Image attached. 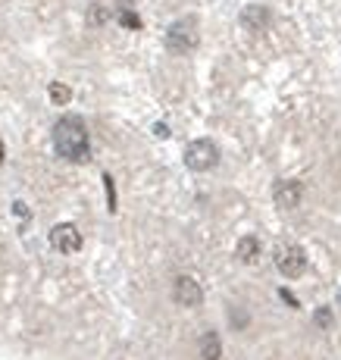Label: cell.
I'll list each match as a JSON object with an SVG mask.
<instances>
[{"label": "cell", "mask_w": 341, "mask_h": 360, "mask_svg": "<svg viewBox=\"0 0 341 360\" xmlns=\"http://www.w3.org/2000/svg\"><path fill=\"white\" fill-rule=\"evenodd\" d=\"M53 150L63 157V160L82 163L91 154V144H88V129L79 116H63V120L53 126Z\"/></svg>", "instance_id": "cell-1"}, {"label": "cell", "mask_w": 341, "mask_h": 360, "mask_svg": "<svg viewBox=\"0 0 341 360\" xmlns=\"http://www.w3.org/2000/svg\"><path fill=\"white\" fill-rule=\"evenodd\" d=\"M198 41H200V29H198V19L194 16L179 19V22H172L169 32H166V47H169L172 53H191L194 47H198Z\"/></svg>", "instance_id": "cell-2"}, {"label": "cell", "mask_w": 341, "mask_h": 360, "mask_svg": "<svg viewBox=\"0 0 341 360\" xmlns=\"http://www.w3.org/2000/svg\"><path fill=\"white\" fill-rule=\"evenodd\" d=\"M185 163H188V169H194V172H207V169H213V166L219 163V148H217L213 141H207V138H198V141L188 144V150H185Z\"/></svg>", "instance_id": "cell-3"}, {"label": "cell", "mask_w": 341, "mask_h": 360, "mask_svg": "<svg viewBox=\"0 0 341 360\" xmlns=\"http://www.w3.org/2000/svg\"><path fill=\"white\" fill-rule=\"evenodd\" d=\"M276 266H279L282 276L297 279V276H304V269H307V254L297 245H279L276 248Z\"/></svg>", "instance_id": "cell-4"}, {"label": "cell", "mask_w": 341, "mask_h": 360, "mask_svg": "<svg viewBox=\"0 0 341 360\" xmlns=\"http://www.w3.org/2000/svg\"><path fill=\"white\" fill-rule=\"evenodd\" d=\"M301 198H304V185L297 179H279L273 185V200L279 210H295L301 204Z\"/></svg>", "instance_id": "cell-5"}, {"label": "cell", "mask_w": 341, "mask_h": 360, "mask_svg": "<svg viewBox=\"0 0 341 360\" xmlns=\"http://www.w3.org/2000/svg\"><path fill=\"white\" fill-rule=\"evenodd\" d=\"M51 248L60 254H75L82 248V232L72 223H60L51 229Z\"/></svg>", "instance_id": "cell-6"}, {"label": "cell", "mask_w": 341, "mask_h": 360, "mask_svg": "<svg viewBox=\"0 0 341 360\" xmlns=\"http://www.w3.org/2000/svg\"><path fill=\"white\" fill-rule=\"evenodd\" d=\"M172 295H176V304H182V307H198L204 301V288L191 276H179L176 285H172Z\"/></svg>", "instance_id": "cell-7"}, {"label": "cell", "mask_w": 341, "mask_h": 360, "mask_svg": "<svg viewBox=\"0 0 341 360\" xmlns=\"http://www.w3.org/2000/svg\"><path fill=\"white\" fill-rule=\"evenodd\" d=\"M241 25L250 29V32H263L269 25V10L266 6H260V4L245 6V10H241Z\"/></svg>", "instance_id": "cell-8"}, {"label": "cell", "mask_w": 341, "mask_h": 360, "mask_svg": "<svg viewBox=\"0 0 341 360\" xmlns=\"http://www.w3.org/2000/svg\"><path fill=\"white\" fill-rule=\"evenodd\" d=\"M235 254H238V260H241V263H254L257 257H260V241L250 238V235H247V238H241V241H238V251H235Z\"/></svg>", "instance_id": "cell-9"}, {"label": "cell", "mask_w": 341, "mask_h": 360, "mask_svg": "<svg viewBox=\"0 0 341 360\" xmlns=\"http://www.w3.org/2000/svg\"><path fill=\"white\" fill-rule=\"evenodd\" d=\"M219 354H222L219 335H217V332H207V335L200 338V357H204V360H217Z\"/></svg>", "instance_id": "cell-10"}, {"label": "cell", "mask_w": 341, "mask_h": 360, "mask_svg": "<svg viewBox=\"0 0 341 360\" xmlns=\"http://www.w3.org/2000/svg\"><path fill=\"white\" fill-rule=\"evenodd\" d=\"M107 19H110V10H107V6H101V4H91V6H88V25L101 29V25H107Z\"/></svg>", "instance_id": "cell-11"}, {"label": "cell", "mask_w": 341, "mask_h": 360, "mask_svg": "<svg viewBox=\"0 0 341 360\" xmlns=\"http://www.w3.org/2000/svg\"><path fill=\"white\" fill-rule=\"evenodd\" d=\"M47 91H51V101L57 103V107H63V103L72 101V91H69V85H63V82H51V88H47Z\"/></svg>", "instance_id": "cell-12"}, {"label": "cell", "mask_w": 341, "mask_h": 360, "mask_svg": "<svg viewBox=\"0 0 341 360\" xmlns=\"http://www.w3.org/2000/svg\"><path fill=\"white\" fill-rule=\"evenodd\" d=\"M120 22L125 25V29H141V19H138L135 10H122L120 13Z\"/></svg>", "instance_id": "cell-13"}, {"label": "cell", "mask_w": 341, "mask_h": 360, "mask_svg": "<svg viewBox=\"0 0 341 360\" xmlns=\"http://www.w3.org/2000/svg\"><path fill=\"white\" fill-rule=\"evenodd\" d=\"M316 323H319L323 329H329V326H332V310H329V307H319V310H316Z\"/></svg>", "instance_id": "cell-14"}, {"label": "cell", "mask_w": 341, "mask_h": 360, "mask_svg": "<svg viewBox=\"0 0 341 360\" xmlns=\"http://www.w3.org/2000/svg\"><path fill=\"white\" fill-rule=\"evenodd\" d=\"M103 185H107V198H110V210H116V191H113V179L103 176Z\"/></svg>", "instance_id": "cell-15"}, {"label": "cell", "mask_w": 341, "mask_h": 360, "mask_svg": "<svg viewBox=\"0 0 341 360\" xmlns=\"http://www.w3.org/2000/svg\"><path fill=\"white\" fill-rule=\"evenodd\" d=\"M13 210L19 213V219H32V213H29V207L22 204V200H16V204H13Z\"/></svg>", "instance_id": "cell-16"}, {"label": "cell", "mask_w": 341, "mask_h": 360, "mask_svg": "<svg viewBox=\"0 0 341 360\" xmlns=\"http://www.w3.org/2000/svg\"><path fill=\"white\" fill-rule=\"evenodd\" d=\"M282 301H285V304H291V307H297V297H291L288 292H282Z\"/></svg>", "instance_id": "cell-17"}, {"label": "cell", "mask_w": 341, "mask_h": 360, "mask_svg": "<svg viewBox=\"0 0 341 360\" xmlns=\"http://www.w3.org/2000/svg\"><path fill=\"white\" fill-rule=\"evenodd\" d=\"M154 131H157V135H169V129H166L163 122H157V126H154Z\"/></svg>", "instance_id": "cell-18"}, {"label": "cell", "mask_w": 341, "mask_h": 360, "mask_svg": "<svg viewBox=\"0 0 341 360\" xmlns=\"http://www.w3.org/2000/svg\"><path fill=\"white\" fill-rule=\"evenodd\" d=\"M0 163H4V148H0Z\"/></svg>", "instance_id": "cell-19"}]
</instances>
